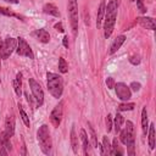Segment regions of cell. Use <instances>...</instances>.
<instances>
[{
	"instance_id": "obj_1",
	"label": "cell",
	"mask_w": 156,
	"mask_h": 156,
	"mask_svg": "<svg viewBox=\"0 0 156 156\" xmlns=\"http://www.w3.org/2000/svg\"><path fill=\"white\" fill-rule=\"evenodd\" d=\"M117 17V1L116 0H110L107 4V7H105V23H104V35L107 39L112 30L113 26L116 22Z\"/></svg>"
},
{
	"instance_id": "obj_2",
	"label": "cell",
	"mask_w": 156,
	"mask_h": 156,
	"mask_svg": "<svg viewBox=\"0 0 156 156\" xmlns=\"http://www.w3.org/2000/svg\"><path fill=\"white\" fill-rule=\"evenodd\" d=\"M46 78H48V82H46V85H48V90L49 93L58 99L61 98L62 95V91H63V83H62V77L56 74V73H52V72H48L46 73Z\"/></svg>"
},
{
	"instance_id": "obj_3",
	"label": "cell",
	"mask_w": 156,
	"mask_h": 156,
	"mask_svg": "<svg viewBox=\"0 0 156 156\" xmlns=\"http://www.w3.org/2000/svg\"><path fill=\"white\" fill-rule=\"evenodd\" d=\"M39 144H40V149L44 154L49 155L51 152V138H50V132L46 124H43L37 133Z\"/></svg>"
},
{
	"instance_id": "obj_4",
	"label": "cell",
	"mask_w": 156,
	"mask_h": 156,
	"mask_svg": "<svg viewBox=\"0 0 156 156\" xmlns=\"http://www.w3.org/2000/svg\"><path fill=\"white\" fill-rule=\"evenodd\" d=\"M17 46V40L13 38H6L4 41L0 40V57L7 58Z\"/></svg>"
},
{
	"instance_id": "obj_5",
	"label": "cell",
	"mask_w": 156,
	"mask_h": 156,
	"mask_svg": "<svg viewBox=\"0 0 156 156\" xmlns=\"http://www.w3.org/2000/svg\"><path fill=\"white\" fill-rule=\"evenodd\" d=\"M67 10H68V16L71 20L72 29L76 33L78 29V4H77V0H68Z\"/></svg>"
},
{
	"instance_id": "obj_6",
	"label": "cell",
	"mask_w": 156,
	"mask_h": 156,
	"mask_svg": "<svg viewBox=\"0 0 156 156\" xmlns=\"http://www.w3.org/2000/svg\"><path fill=\"white\" fill-rule=\"evenodd\" d=\"M119 132H121V136H119L121 141L124 145L134 144V127H133V123L130 121H127L124 129L119 130Z\"/></svg>"
},
{
	"instance_id": "obj_7",
	"label": "cell",
	"mask_w": 156,
	"mask_h": 156,
	"mask_svg": "<svg viewBox=\"0 0 156 156\" xmlns=\"http://www.w3.org/2000/svg\"><path fill=\"white\" fill-rule=\"evenodd\" d=\"M28 82H29V88H30V90L33 93V96H34V99L37 101V105L41 106L43 102H44V91H43L40 84L38 82H35L33 78H29Z\"/></svg>"
},
{
	"instance_id": "obj_8",
	"label": "cell",
	"mask_w": 156,
	"mask_h": 156,
	"mask_svg": "<svg viewBox=\"0 0 156 156\" xmlns=\"http://www.w3.org/2000/svg\"><path fill=\"white\" fill-rule=\"evenodd\" d=\"M16 51L20 56H26V57H29V58H34V54H33L30 46L27 44V41L23 38H17Z\"/></svg>"
},
{
	"instance_id": "obj_9",
	"label": "cell",
	"mask_w": 156,
	"mask_h": 156,
	"mask_svg": "<svg viewBox=\"0 0 156 156\" xmlns=\"http://www.w3.org/2000/svg\"><path fill=\"white\" fill-rule=\"evenodd\" d=\"M115 89H116V95L118 99L123 100V101H128L132 96V91L130 88L127 87V84L124 83H116L115 84Z\"/></svg>"
},
{
	"instance_id": "obj_10",
	"label": "cell",
	"mask_w": 156,
	"mask_h": 156,
	"mask_svg": "<svg viewBox=\"0 0 156 156\" xmlns=\"http://www.w3.org/2000/svg\"><path fill=\"white\" fill-rule=\"evenodd\" d=\"M62 104L60 102L58 105H56L54 107V110L51 111V115H50V121L51 123L55 126V127H58L60 123H61V119H62Z\"/></svg>"
},
{
	"instance_id": "obj_11",
	"label": "cell",
	"mask_w": 156,
	"mask_h": 156,
	"mask_svg": "<svg viewBox=\"0 0 156 156\" xmlns=\"http://www.w3.org/2000/svg\"><path fill=\"white\" fill-rule=\"evenodd\" d=\"M136 22L141 27H144L146 29H150V30H155L156 29V23H155V20L152 17H138Z\"/></svg>"
},
{
	"instance_id": "obj_12",
	"label": "cell",
	"mask_w": 156,
	"mask_h": 156,
	"mask_svg": "<svg viewBox=\"0 0 156 156\" xmlns=\"http://www.w3.org/2000/svg\"><path fill=\"white\" fill-rule=\"evenodd\" d=\"M5 132L7 133V135L11 138L15 133V118L13 116H7L6 121H5Z\"/></svg>"
},
{
	"instance_id": "obj_13",
	"label": "cell",
	"mask_w": 156,
	"mask_h": 156,
	"mask_svg": "<svg viewBox=\"0 0 156 156\" xmlns=\"http://www.w3.org/2000/svg\"><path fill=\"white\" fill-rule=\"evenodd\" d=\"M124 40H126V37L124 35H118L115 40H113V43L111 44V46H110V50H108V52L112 55V54H115L121 46H122V44L124 43Z\"/></svg>"
},
{
	"instance_id": "obj_14",
	"label": "cell",
	"mask_w": 156,
	"mask_h": 156,
	"mask_svg": "<svg viewBox=\"0 0 156 156\" xmlns=\"http://www.w3.org/2000/svg\"><path fill=\"white\" fill-rule=\"evenodd\" d=\"M34 37H37V39L41 43H49L50 41V34L48 33V30L45 29H37L34 33Z\"/></svg>"
},
{
	"instance_id": "obj_15",
	"label": "cell",
	"mask_w": 156,
	"mask_h": 156,
	"mask_svg": "<svg viewBox=\"0 0 156 156\" xmlns=\"http://www.w3.org/2000/svg\"><path fill=\"white\" fill-rule=\"evenodd\" d=\"M44 12L48 13V15H51V16H55V17H60V12H58V9L54 5V4H45L44 7H43Z\"/></svg>"
},
{
	"instance_id": "obj_16",
	"label": "cell",
	"mask_w": 156,
	"mask_h": 156,
	"mask_svg": "<svg viewBox=\"0 0 156 156\" xmlns=\"http://www.w3.org/2000/svg\"><path fill=\"white\" fill-rule=\"evenodd\" d=\"M71 145H72L73 152H74V154H78V135H77V133H76L74 126H73L72 129H71Z\"/></svg>"
},
{
	"instance_id": "obj_17",
	"label": "cell",
	"mask_w": 156,
	"mask_h": 156,
	"mask_svg": "<svg viewBox=\"0 0 156 156\" xmlns=\"http://www.w3.org/2000/svg\"><path fill=\"white\" fill-rule=\"evenodd\" d=\"M105 1H101L100 6H99V10H98V17H96V27L100 28L101 27V22H102V18H104V15H105Z\"/></svg>"
},
{
	"instance_id": "obj_18",
	"label": "cell",
	"mask_w": 156,
	"mask_h": 156,
	"mask_svg": "<svg viewBox=\"0 0 156 156\" xmlns=\"http://www.w3.org/2000/svg\"><path fill=\"white\" fill-rule=\"evenodd\" d=\"M0 144H1V146H4L7 151L12 149V147H11V143H10V136L7 135V133H6L5 130L0 134Z\"/></svg>"
},
{
	"instance_id": "obj_19",
	"label": "cell",
	"mask_w": 156,
	"mask_h": 156,
	"mask_svg": "<svg viewBox=\"0 0 156 156\" xmlns=\"http://www.w3.org/2000/svg\"><path fill=\"white\" fill-rule=\"evenodd\" d=\"M80 140H82V144H83L84 155H88L89 154V140H88V135H87L84 129H80Z\"/></svg>"
},
{
	"instance_id": "obj_20",
	"label": "cell",
	"mask_w": 156,
	"mask_h": 156,
	"mask_svg": "<svg viewBox=\"0 0 156 156\" xmlns=\"http://www.w3.org/2000/svg\"><path fill=\"white\" fill-rule=\"evenodd\" d=\"M13 88H15L17 96H20L22 93V73H17L16 79L13 80Z\"/></svg>"
},
{
	"instance_id": "obj_21",
	"label": "cell",
	"mask_w": 156,
	"mask_h": 156,
	"mask_svg": "<svg viewBox=\"0 0 156 156\" xmlns=\"http://www.w3.org/2000/svg\"><path fill=\"white\" fill-rule=\"evenodd\" d=\"M123 122H124L123 116H122L121 113H116V116H115V121H113V126H115V130H116V133H118V132L121 130Z\"/></svg>"
},
{
	"instance_id": "obj_22",
	"label": "cell",
	"mask_w": 156,
	"mask_h": 156,
	"mask_svg": "<svg viewBox=\"0 0 156 156\" xmlns=\"http://www.w3.org/2000/svg\"><path fill=\"white\" fill-rule=\"evenodd\" d=\"M149 128V146L150 149H154L155 147V126L154 123L150 124Z\"/></svg>"
},
{
	"instance_id": "obj_23",
	"label": "cell",
	"mask_w": 156,
	"mask_h": 156,
	"mask_svg": "<svg viewBox=\"0 0 156 156\" xmlns=\"http://www.w3.org/2000/svg\"><path fill=\"white\" fill-rule=\"evenodd\" d=\"M111 155H123V151L121 150V147L118 145L117 138L113 139V143H112V146H111Z\"/></svg>"
},
{
	"instance_id": "obj_24",
	"label": "cell",
	"mask_w": 156,
	"mask_h": 156,
	"mask_svg": "<svg viewBox=\"0 0 156 156\" xmlns=\"http://www.w3.org/2000/svg\"><path fill=\"white\" fill-rule=\"evenodd\" d=\"M141 126H143V130L144 133L147 132V112H146V107H143L141 111Z\"/></svg>"
},
{
	"instance_id": "obj_25",
	"label": "cell",
	"mask_w": 156,
	"mask_h": 156,
	"mask_svg": "<svg viewBox=\"0 0 156 156\" xmlns=\"http://www.w3.org/2000/svg\"><path fill=\"white\" fill-rule=\"evenodd\" d=\"M88 127H89V133H90V139H91V144H93V147H98V139H96V134H95V130L94 128L91 127V123L88 122Z\"/></svg>"
},
{
	"instance_id": "obj_26",
	"label": "cell",
	"mask_w": 156,
	"mask_h": 156,
	"mask_svg": "<svg viewBox=\"0 0 156 156\" xmlns=\"http://www.w3.org/2000/svg\"><path fill=\"white\" fill-rule=\"evenodd\" d=\"M102 149H104V155H111V144L107 136L102 138Z\"/></svg>"
},
{
	"instance_id": "obj_27",
	"label": "cell",
	"mask_w": 156,
	"mask_h": 156,
	"mask_svg": "<svg viewBox=\"0 0 156 156\" xmlns=\"http://www.w3.org/2000/svg\"><path fill=\"white\" fill-rule=\"evenodd\" d=\"M18 111H20L21 118H22L23 123L26 124V127H29V124H30V122H29V117H28V115L24 112V110H23V107H22L21 105H18Z\"/></svg>"
},
{
	"instance_id": "obj_28",
	"label": "cell",
	"mask_w": 156,
	"mask_h": 156,
	"mask_svg": "<svg viewBox=\"0 0 156 156\" xmlns=\"http://www.w3.org/2000/svg\"><path fill=\"white\" fill-rule=\"evenodd\" d=\"M58 71L61 73H66L68 71V65L63 57H60V60H58Z\"/></svg>"
},
{
	"instance_id": "obj_29",
	"label": "cell",
	"mask_w": 156,
	"mask_h": 156,
	"mask_svg": "<svg viewBox=\"0 0 156 156\" xmlns=\"http://www.w3.org/2000/svg\"><path fill=\"white\" fill-rule=\"evenodd\" d=\"M134 107H135L134 102H126V104H121L118 106V110L119 111H132Z\"/></svg>"
},
{
	"instance_id": "obj_30",
	"label": "cell",
	"mask_w": 156,
	"mask_h": 156,
	"mask_svg": "<svg viewBox=\"0 0 156 156\" xmlns=\"http://www.w3.org/2000/svg\"><path fill=\"white\" fill-rule=\"evenodd\" d=\"M106 129H107V132H111V129H112V116L111 115H107V117H106Z\"/></svg>"
},
{
	"instance_id": "obj_31",
	"label": "cell",
	"mask_w": 156,
	"mask_h": 156,
	"mask_svg": "<svg viewBox=\"0 0 156 156\" xmlns=\"http://www.w3.org/2000/svg\"><path fill=\"white\" fill-rule=\"evenodd\" d=\"M115 84H116V82H115L113 78H111V77L106 78V85H107L108 89H113L115 88Z\"/></svg>"
},
{
	"instance_id": "obj_32",
	"label": "cell",
	"mask_w": 156,
	"mask_h": 156,
	"mask_svg": "<svg viewBox=\"0 0 156 156\" xmlns=\"http://www.w3.org/2000/svg\"><path fill=\"white\" fill-rule=\"evenodd\" d=\"M136 6H138V9L140 10V12H143V13L146 12V7L144 6V1H143V0H136Z\"/></svg>"
},
{
	"instance_id": "obj_33",
	"label": "cell",
	"mask_w": 156,
	"mask_h": 156,
	"mask_svg": "<svg viewBox=\"0 0 156 156\" xmlns=\"http://www.w3.org/2000/svg\"><path fill=\"white\" fill-rule=\"evenodd\" d=\"M0 13H2L5 16H15L13 12H11L9 9H5V7H0Z\"/></svg>"
},
{
	"instance_id": "obj_34",
	"label": "cell",
	"mask_w": 156,
	"mask_h": 156,
	"mask_svg": "<svg viewBox=\"0 0 156 156\" xmlns=\"http://www.w3.org/2000/svg\"><path fill=\"white\" fill-rule=\"evenodd\" d=\"M140 87H141V85H140V83H138V82H133V83L130 84V87H129V88H130L133 91H138V90L140 89Z\"/></svg>"
},
{
	"instance_id": "obj_35",
	"label": "cell",
	"mask_w": 156,
	"mask_h": 156,
	"mask_svg": "<svg viewBox=\"0 0 156 156\" xmlns=\"http://www.w3.org/2000/svg\"><path fill=\"white\" fill-rule=\"evenodd\" d=\"M129 62H130V63H133V65H138V63L140 62V60H139V57H138V56H132V57L129 58Z\"/></svg>"
},
{
	"instance_id": "obj_36",
	"label": "cell",
	"mask_w": 156,
	"mask_h": 156,
	"mask_svg": "<svg viewBox=\"0 0 156 156\" xmlns=\"http://www.w3.org/2000/svg\"><path fill=\"white\" fill-rule=\"evenodd\" d=\"M128 147V155L133 156L134 155V144H130V145H127Z\"/></svg>"
},
{
	"instance_id": "obj_37",
	"label": "cell",
	"mask_w": 156,
	"mask_h": 156,
	"mask_svg": "<svg viewBox=\"0 0 156 156\" xmlns=\"http://www.w3.org/2000/svg\"><path fill=\"white\" fill-rule=\"evenodd\" d=\"M54 27H55V29H57L58 32H61V33L63 32V27H62V23H61V22H58V23H56V24H55Z\"/></svg>"
},
{
	"instance_id": "obj_38",
	"label": "cell",
	"mask_w": 156,
	"mask_h": 156,
	"mask_svg": "<svg viewBox=\"0 0 156 156\" xmlns=\"http://www.w3.org/2000/svg\"><path fill=\"white\" fill-rule=\"evenodd\" d=\"M0 155H7V150L4 146H0Z\"/></svg>"
},
{
	"instance_id": "obj_39",
	"label": "cell",
	"mask_w": 156,
	"mask_h": 156,
	"mask_svg": "<svg viewBox=\"0 0 156 156\" xmlns=\"http://www.w3.org/2000/svg\"><path fill=\"white\" fill-rule=\"evenodd\" d=\"M63 45H65V48H68V38L67 37L63 38Z\"/></svg>"
},
{
	"instance_id": "obj_40",
	"label": "cell",
	"mask_w": 156,
	"mask_h": 156,
	"mask_svg": "<svg viewBox=\"0 0 156 156\" xmlns=\"http://www.w3.org/2000/svg\"><path fill=\"white\" fill-rule=\"evenodd\" d=\"M4 1H7V2H11V4H18V0H4Z\"/></svg>"
},
{
	"instance_id": "obj_41",
	"label": "cell",
	"mask_w": 156,
	"mask_h": 156,
	"mask_svg": "<svg viewBox=\"0 0 156 156\" xmlns=\"http://www.w3.org/2000/svg\"><path fill=\"white\" fill-rule=\"evenodd\" d=\"M132 1H134V0H132Z\"/></svg>"
}]
</instances>
